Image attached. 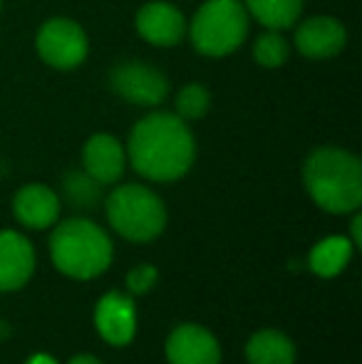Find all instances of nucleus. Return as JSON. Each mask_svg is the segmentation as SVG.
<instances>
[{"label": "nucleus", "instance_id": "obj_1", "mask_svg": "<svg viewBox=\"0 0 362 364\" xmlns=\"http://www.w3.org/2000/svg\"><path fill=\"white\" fill-rule=\"evenodd\" d=\"M127 159L149 181H176L196 159V141L181 117L151 112L134 124L127 141Z\"/></svg>", "mask_w": 362, "mask_h": 364}, {"label": "nucleus", "instance_id": "obj_16", "mask_svg": "<svg viewBox=\"0 0 362 364\" xmlns=\"http://www.w3.org/2000/svg\"><path fill=\"white\" fill-rule=\"evenodd\" d=\"M355 245L350 243L348 238H340V235H333V238H325L310 250V270L320 278H335L345 270V265L353 258Z\"/></svg>", "mask_w": 362, "mask_h": 364}, {"label": "nucleus", "instance_id": "obj_4", "mask_svg": "<svg viewBox=\"0 0 362 364\" xmlns=\"http://www.w3.org/2000/svg\"><path fill=\"white\" fill-rule=\"evenodd\" d=\"M248 20L241 0H206L188 23V35L201 55L223 58L241 48L248 35Z\"/></svg>", "mask_w": 362, "mask_h": 364}, {"label": "nucleus", "instance_id": "obj_11", "mask_svg": "<svg viewBox=\"0 0 362 364\" xmlns=\"http://www.w3.org/2000/svg\"><path fill=\"white\" fill-rule=\"evenodd\" d=\"M169 364H218V340L201 325H179L166 340Z\"/></svg>", "mask_w": 362, "mask_h": 364}, {"label": "nucleus", "instance_id": "obj_24", "mask_svg": "<svg viewBox=\"0 0 362 364\" xmlns=\"http://www.w3.org/2000/svg\"><path fill=\"white\" fill-rule=\"evenodd\" d=\"M28 364H55V362L50 360V357H45V355H38V357H33Z\"/></svg>", "mask_w": 362, "mask_h": 364}, {"label": "nucleus", "instance_id": "obj_19", "mask_svg": "<svg viewBox=\"0 0 362 364\" xmlns=\"http://www.w3.org/2000/svg\"><path fill=\"white\" fill-rule=\"evenodd\" d=\"M65 186V196L73 206H80V208H92L97 201H100V186L95 178L90 176L87 171H73L65 176L63 181Z\"/></svg>", "mask_w": 362, "mask_h": 364}, {"label": "nucleus", "instance_id": "obj_8", "mask_svg": "<svg viewBox=\"0 0 362 364\" xmlns=\"http://www.w3.org/2000/svg\"><path fill=\"white\" fill-rule=\"evenodd\" d=\"M137 33L147 40V43L156 45V48H174L181 43L186 35V20L179 8L164 0H154L147 3L144 8L137 13Z\"/></svg>", "mask_w": 362, "mask_h": 364}, {"label": "nucleus", "instance_id": "obj_25", "mask_svg": "<svg viewBox=\"0 0 362 364\" xmlns=\"http://www.w3.org/2000/svg\"><path fill=\"white\" fill-rule=\"evenodd\" d=\"M0 8H3V0H0Z\"/></svg>", "mask_w": 362, "mask_h": 364}, {"label": "nucleus", "instance_id": "obj_20", "mask_svg": "<svg viewBox=\"0 0 362 364\" xmlns=\"http://www.w3.org/2000/svg\"><path fill=\"white\" fill-rule=\"evenodd\" d=\"M211 107V95L203 85H186L176 95V117H181L183 122L201 119Z\"/></svg>", "mask_w": 362, "mask_h": 364}, {"label": "nucleus", "instance_id": "obj_12", "mask_svg": "<svg viewBox=\"0 0 362 364\" xmlns=\"http://www.w3.org/2000/svg\"><path fill=\"white\" fill-rule=\"evenodd\" d=\"M35 270L33 243L18 230H0V290H20Z\"/></svg>", "mask_w": 362, "mask_h": 364}, {"label": "nucleus", "instance_id": "obj_17", "mask_svg": "<svg viewBox=\"0 0 362 364\" xmlns=\"http://www.w3.org/2000/svg\"><path fill=\"white\" fill-rule=\"evenodd\" d=\"M248 18H256L268 30L293 28L303 10V0H241Z\"/></svg>", "mask_w": 362, "mask_h": 364}, {"label": "nucleus", "instance_id": "obj_21", "mask_svg": "<svg viewBox=\"0 0 362 364\" xmlns=\"http://www.w3.org/2000/svg\"><path fill=\"white\" fill-rule=\"evenodd\" d=\"M156 278H159V275H156L154 265H137V268L127 275V288L134 292V295H144V292H149L154 288Z\"/></svg>", "mask_w": 362, "mask_h": 364}, {"label": "nucleus", "instance_id": "obj_9", "mask_svg": "<svg viewBox=\"0 0 362 364\" xmlns=\"http://www.w3.org/2000/svg\"><path fill=\"white\" fill-rule=\"evenodd\" d=\"M345 43H348L345 25L338 18H328V15L308 18L295 30V48L303 58L310 60L335 58L345 48Z\"/></svg>", "mask_w": 362, "mask_h": 364}, {"label": "nucleus", "instance_id": "obj_18", "mask_svg": "<svg viewBox=\"0 0 362 364\" xmlns=\"http://www.w3.org/2000/svg\"><path fill=\"white\" fill-rule=\"evenodd\" d=\"M288 53H290L288 43L283 40L280 30H268V33L261 35V38L256 40V45H253V58L266 70H275L288 63Z\"/></svg>", "mask_w": 362, "mask_h": 364}, {"label": "nucleus", "instance_id": "obj_5", "mask_svg": "<svg viewBox=\"0 0 362 364\" xmlns=\"http://www.w3.org/2000/svg\"><path fill=\"white\" fill-rule=\"evenodd\" d=\"M107 218L122 238L147 243L164 230L166 206L151 188L124 183L107 196Z\"/></svg>", "mask_w": 362, "mask_h": 364}, {"label": "nucleus", "instance_id": "obj_22", "mask_svg": "<svg viewBox=\"0 0 362 364\" xmlns=\"http://www.w3.org/2000/svg\"><path fill=\"white\" fill-rule=\"evenodd\" d=\"M360 225H362L360 216H355L353 218V245H355V248H360V243H362V230H360Z\"/></svg>", "mask_w": 362, "mask_h": 364}, {"label": "nucleus", "instance_id": "obj_6", "mask_svg": "<svg viewBox=\"0 0 362 364\" xmlns=\"http://www.w3.org/2000/svg\"><path fill=\"white\" fill-rule=\"evenodd\" d=\"M35 48L45 65L55 70H75L87 60V33L70 18H53L40 25Z\"/></svg>", "mask_w": 362, "mask_h": 364}, {"label": "nucleus", "instance_id": "obj_10", "mask_svg": "<svg viewBox=\"0 0 362 364\" xmlns=\"http://www.w3.org/2000/svg\"><path fill=\"white\" fill-rule=\"evenodd\" d=\"M95 325L97 332L102 335V340H107L110 345H129L134 340L137 332V312L134 302L124 292H107L95 310Z\"/></svg>", "mask_w": 362, "mask_h": 364}, {"label": "nucleus", "instance_id": "obj_3", "mask_svg": "<svg viewBox=\"0 0 362 364\" xmlns=\"http://www.w3.org/2000/svg\"><path fill=\"white\" fill-rule=\"evenodd\" d=\"M50 255L60 273L92 280L112 265V240L87 218H68L53 230Z\"/></svg>", "mask_w": 362, "mask_h": 364}, {"label": "nucleus", "instance_id": "obj_2", "mask_svg": "<svg viewBox=\"0 0 362 364\" xmlns=\"http://www.w3.org/2000/svg\"><path fill=\"white\" fill-rule=\"evenodd\" d=\"M303 183L310 198L328 213L358 211L362 203V164L345 149H315L303 164Z\"/></svg>", "mask_w": 362, "mask_h": 364}, {"label": "nucleus", "instance_id": "obj_23", "mask_svg": "<svg viewBox=\"0 0 362 364\" xmlns=\"http://www.w3.org/2000/svg\"><path fill=\"white\" fill-rule=\"evenodd\" d=\"M70 364H102L97 357H92V355H78V357H73L70 360Z\"/></svg>", "mask_w": 362, "mask_h": 364}, {"label": "nucleus", "instance_id": "obj_14", "mask_svg": "<svg viewBox=\"0 0 362 364\" xmlns=\"http://www.w3.org/2000/svg\"><path fill=\"white\" fill-rule=\"evenodd\" d=\"M13 211L25 228H50L60 218V196L43 183H28L15 193Z\"/></svg>", "mask_w": 362, "mask_h": 364}, {"label": "nucleus", "instance_id": "obj_15", "mask_svg": "<svg viewBox=\"0 0 362 364\" xmlns=\"http://www.w3.org/2000/svg\"><path fill=\"white\" fill-rule=\"evenodd\" d=\"M248 364H295V345L278 330H258L246 345Z\"/></svg>", "mask_w": 362, "mask_h": 364}, {"label": "nucleus", "instance_id": "obj_7", "mask_svg": "<svg viewBox=\"0 0 362 364\" xmlns=\"http://www.w3.org/2000/svg\"><path fill=\"white\" fill-rule=\"evenodd\" d=\"M110 85L122 100L139 107H156L169 92V80L164 73L147 63H122L112 70Z\"/></svg>", "mask_w": 362, "mask_h": 364}, {"label": "nucleus", "instance_id": "obj_13", "mask_svg": "<svg viewBox=\"0 0 362 364\" xmlns=\"http://www.w3.org/2000/svg\"><path fill=\"white\" fill-rule=\"evenodd\" d=\"M82 164L85 171L95 178L97 183H117L124 173L127 166V151L122 141L112 134H95L87 139L82 149Z\"/></svg>", "mask_w": 362, "mask_h": 364}]
</instances>
